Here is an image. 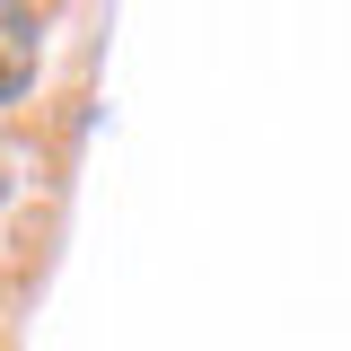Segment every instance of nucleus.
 <instances>
[{"label":"nucleus","mask_w":351,"mask_h":351,"mask_svg":"<svg viewBox=\"0 0 351 351\" xmlns=\"http://www.w3.org/2000/svg\"><path fill=\"white\" fill-rule=\"evenodd\" d=\"M9 176H18V149H9V141H0V193H9Z\"/></svg>","instance_id":"obj_2"},{"label":"nucleus","mask_w":351,"mask_h":351,"mask_svg":"<svg viewBox=\"0 0 351 351\" xmlns=\"http://www.w3.org/2000/svg\"><path fill=\"white\" fill-rule=\"evenodd\" d=\"M36 62H44V18L36 9H0V106H18L36 88Z\"/></svg>","instance_id":"obj_1"}]
</instances>
